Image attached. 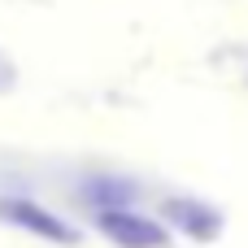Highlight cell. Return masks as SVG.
Instances as JSON below:
<instances>
[{"mask_svg": "<svg viewBox=\"0 0 248 248\" xmlns=\"http://www.w3.org/2000/svg\"><path fill=\"white\" fill-rule=\"evenodd\" d=\"M100 231L118 248H166V227L131 209H100Z\"/></svg>", "mask_w": 248, "mask_h": 248, "instance_id": "1", "label": "cell"}, {"mask_svg": "<svg viewBox=\"0 0 248 248\" xmlns=\"http://www.w3.org/2000/svg\"><path fill=\"white\" fill-rule=\"evenodd\" d=\"M170 214H174L179 222H187V231H192V235H214V231H218V218H214L209 209L187 205V201H174V205H170Z\"/></svg>", "mask_w": 248, "mask_h": 248, "instance_id": "3", "label": "cell"}, {"mask_svg": "<svg viewBox=\"0 0 248 248\" xmlns=\"http://www.w3.org/2000/svg\"><path fill=\"white\" fill-rule=\"evenodd\" d=\"M0 214H4L9 222H17L22 231H35V235H44V240H57V244H74V240H78L57 214L39 209L35 201H0Z\"/></svg>", "mask_w": 248, "mask_h": 248, "instance_id": "2", "label": "cell"}]
</instances>
